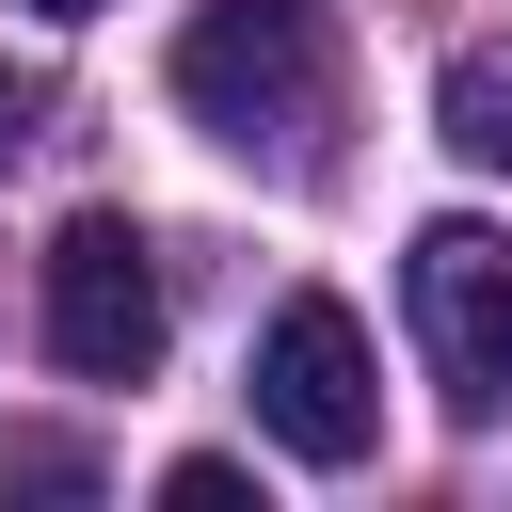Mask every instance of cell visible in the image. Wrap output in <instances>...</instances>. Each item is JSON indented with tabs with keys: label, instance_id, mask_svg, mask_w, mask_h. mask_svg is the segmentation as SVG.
Segmentation results:
<instances>
[{
	"label": "cell",
	"instance_id": "6da1fadb",
	"mask_svg": "<svg viewBox=\"0 0 512 512\" xmlns=\"http://www.w3.org/2000/svg\"><path fill=\"white\" fill-rule=\"evenodd\" d=\"M176 112L208 144H240L256 176H320L336 128V16L320 0H208L176 32Z\"/></svg>",
	"mask_w": 512,
	"mask_h": 512
},
{
	"label": "cell",
	"instance_id": "7a4b0ae2",
	"mask_svg": "<svg viewBox=\"0 0 512 512\" xmlns=\"http://www.w3.org/2000/svg\"><path fill=\"white\" fill-rule=\"evenodd\" d=\"M256 432L288 448V464H368L384 448V368H368V320L336 304V288H304V304H272V336H256Z\"/></svg>",
	"mask_w": 512,
	"mask_h": 512
},
{
	"label": "cell",
	"instance_id": "3957f363",
	"mask_svg": "<svg viewBox=\"0 0 512 512\" xmlns=\"http://www.w3.org/2000/svg\"><path fill=\"white\" fill-rule=\"evenodd\" d=\"M400 304H416V352H432L448 416L496 432L512 416V224H416Z\"/></svg>",
	"mask_w": 512,
	"mask_h": 512
},
{
	"label": "cell",
	"instance_id": "277c9868",
	"mask_svg": "<svg viewBox=\"0 0 512 512\" xmlns=\"http://www.w3.org/2000/svg\"><path fill=\"white\" fill-rule=\"evenodd\" d=\"M48 352H64L80 384H144V368H160V240H144L128 208H80V224L48 240Z\"/></svg>",
	"mask_w": 512,
	"mask_h": 512
},
{
	"label": "cell",
	"instance_id": "5b68a950",
	"mask_svg": "<svg viewBox=\"0 0 512 512\" xmlns=\"http://www.w3.org/2000/svg\"><path fill=\"white\" fill-rule=\"evenodd\" d=\"M432 128H448L480 176H512V48H448V80H432Z\"/></svg>",
	"mask_w": 512,
	"mask_h": 512
},
{
	"label": "cell",
	"instance_id": "8992f818",
	"mask_svg": "<svg viewBox=\"0 0 512 512\" xmlns=\"http://www.w3.org/2000/svg\"><path fill=\"white\" fill-rule=\"evenodd\" d=\"M0 480L16 496H96V448L80 432H0Z\"/></svg>",
	"mask_w": 512,
	"mask_h": 512
},
{
	"label": "cell",
	"instance_id": "52a82bcc",
	"mask_svg": "<svg viewBox=\"0 0 512 512\" xmlns=\"http://www.w3.org/2000/svg\"><path fill=\"white\" fill-rule=\"evenodd\" d=\"M160 496H176V512H240V464H224V448H192V464H160Z\"/></svg>",
	"mask_w": 512,
	"mask_h": 512
},
{
	"label": "cell",
	"instance_id": "ba28073f",
	"mask_svg": "<svg viewBox=\"0 0 512 512\" xmlns=\"http://www.w3.org/2000/svg\"><path fill=\"white\" fill-rule=\"evenodd\" d=\"M16 144H32V80L0 64V160H16Z\"/></svg>",
	"mask_w": 512,
	"mask_h": 512
},
{
	"label": "cell",
	"instance_id": "9c48e42d",
	"mask_svg": "<svg viewBox=\"0 0 512 512\" xmlns=\"http://www.w3.org/2000/svg\"><path fill=\"white\" fill-rule=\"evenodd\" d=\"M32 16H96V0H32Z\"/></svg>",
	"mask_w": 512,
	"mask_h": 512
}]
</instances>
